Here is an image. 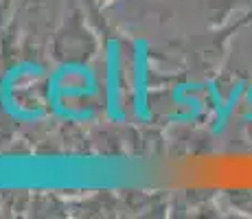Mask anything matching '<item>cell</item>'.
Returning a JSON list of instances; mask_svg holds the SVG:
<instances>
[{
  "mask_svg": "<svg viewBox=\"0 0 252 219\" xmlns=\"http://www.w3.org/2000/svg\"><path fill=\"white\" fill-rule=\"evenodd\" d=\"M105 2H110V0H105Z\"/></svg>",
  "mask_w": 252,
  "mask_h": 219,
  "instance_id": "obj_1",
  "label": "cell"
}]
</instances>
